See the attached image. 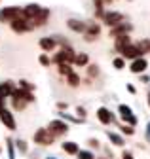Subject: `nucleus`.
<instances>
[{
	"label": "nucleus",
	"instance_id": "1",
	"mask_svg": "<svg viewBox=\"0 0 150 159\" xmlns=\"http://www.w3.org/2000/svg\"><path fill=\"white\" fill-rule=\"evenodd\" d=\"M23 17V11L19 8H15V6H8V8H2L0 10V21L6 23V21H15V19H19Z\"/></svg>",
	"mask_w": 150,
	"mask_h": 159
},
{
	"label": "nucleus",
	"instance_id": "2",
	"mask_svg": "<svg viewBox=\"0 0 150 159\" xmlns=\"http://www.w3.org/2000/svg\"><path fill=\"white\" fill-rule=\"evenodd\" d=\"M34 142L36 144H42V146H48L53 142V134L48 131V129H38L34 133Z\"/></svg>",
	"mask_w": 150,
	"mask_h": 159
},
{
	"label": "nucleus",
	"instance_id": "3",
	"mask_svg": "<svg viewBox=\"0 0 150 159\" xmlns=\"http://www.w3.org/2000/svg\"><path fill=\"white\" fill-rule=\"evenodd\" d=\"M12 29L15 32H27V30L32 29V23L25 17H19V19H15V21H12Z\"/></svg>",
	"mask_w": 150,
	"mask_h": 159
},
{
	"label": "nucleus",
	"instance_id": "4",
	"mask_svg": "<svg viewBox=\"0 0 150 159\" xmlns=\"http://www.w3.org/2000/svg\"><path fill=\"white\" fill-rule=\"evenodd\" d=\"M120 116H122V119L124 121H127L129 123V127H133L135 123H137V117L133 116V112H131V108L129 106H125V104H120Z\"/></svg>",
	"mask_w": 150,
	"mask_h": 159
},
{
	"label": "nucleus",
	"instance_id": "5",
	"mask_svg": "<svg viewBox=\"0 0 150 159\" xmlns=\"http://www.w3.org/2000/svg\"><path fill=\"white\" fill-rule=\"evenodd\" d=\"M0 121H2L10 131H13V129H15V119H13V114H12L10 110H6V108L0 110Z\"/></svg>",
	"mask_w": 150,
	"mask_h": 159
},
{
	"label": "nucleus",
	"instance_id": "6",
	"mask_svg": "<svg viewBox=\"0 0 150 159\" xmlns=\"http://www.w3.org/2000/svg\"><path fill=\"white\" fill-rule=\"evenodd\" d=\"M105 23L106 25H110V27H116V25H120L122 21H124V15L122 13H118V11H108V13H105Z\"/></svg>",
	"mask_w": 150,
	"mask_h": 159
},
{
	"label": "nucleus",
	"instance_id": "7",
	"mask_svg": "<svg viewBox=\"0 0 150 159\" xmlns=\"http://www.w3.org/2000/svg\"><path fill=\"white\" fill-rule=\"evenodd\" d=\"M70 61H74V55L70 49H61L57 55H55V63L57 65H68Z\"/></svg>",
	"mask_w": 150,
	"mask_h": 159
},
{
	"label": "nucleus",
	"instance_id": "8",
	"mask_svg": "<svg viewBox=\"0 0 150 159\" xmlns=\"http://www.w3.org/2000/svg\"><path fill=\"white\" fill-rule=\"evenodd\" d=\"M120 53H122V59H124V61H125V59H133V61H135V59H139V57H141L139 49H137L135 46H131V44H129V46H125Z\"/></svg>",
	"mask_w": 150,
	"mask_h": 159
},
{
	"label": "nucleus",
	"instance_id": "9",
	"mask_svg": "<svg viewBox=\"0 0 150 159\" xmlns=\"http://www.w3.org/2000/svg\"><path fill=\"white\" fill-rule=\"evenodd\" d=\"M146 66H148L146 59L139 57V59H135V61H133V65H131V72H133V74H141V72L146 70Z\"/></svg>",
	"mask_w": 150,
	"mask_h": 159
},
{
	"label": "nucleus",
	"instance_id": "10",
	"mask_svg": "<svg viewBox=\"0 0 150 159\" xmlns=\"http://www.w3.org/2000/svg\"><path fill=\"white\" fill-rule=\"evenodd\" d=\"M49 129L53 133H67L68 131V127H67V123L63 121V119H53V121L49 123Z\"/></svg>",
	"mask_w": 150,
	"mask_h": 159
},
{
	"label": "nucleus",
	"instance_id": "11",
	"mask_svg": "<svg viewBox=\"0 0 150 159\" xmlns=\"http://www.w3.org/2000/svg\"><path fill=\"white\" fill-rule=\"evenodd\" d=\"M131 30V27L129 25H124V23H120V25H116L114 29H112V36H114V38H120V36H127V32Z\"/></svg>",
	"mask_w": 150,
	"mask_h": 159
},
{
	"label": "nucleus",
	"instance_id": "12",
	"mask_svg": "<svg viewBox=\"0 0 150 159\" xmlns=\"http://www.w3.org/2000/svg\"><path fill=\"white\" fill-rule=\"evenodd\" d=\"M97 117H99V121H101V123H105V125H108V123L112 121V116H110V110H108V108H105V106L97 110Z\"/></svg>",
	"mask_w": 150,
	"mask_h": 159
},
{
	"label": "nucleus",
	"instance_id": "13",
	"mask_svg": "<svg viewBox=\"0 0 150 159\" xmlns=\"http://www.w3.org/2000/svg\"><path fill=\"white\" fill-rule=\"evenodd\" d=\"M135 48L139 49V53H141V55H143V53H150V40H148V38L139 40V42L135 44Z\"/></svg>",
	"mask_w": 150,
	"mask_h": 159
},
{
	"label": "nucleus",
	"instance_id": "14",
	"mask_svg": "<svg viewBox=\"0 0 150 159\" xmlns=\"http://www.w3.org/2000/svg\"><path fill=\"white\" fill-rule=\"evenodd\" d=\"M48 17H49V11L42 8V10L38 11V15H36V17H34V25H36V27H40V25H44Z\"/></svg>",
	"mask_w": 150,
	"mask_h": 159
},
{
	"label": "nucleus",
	"instance_id": "15",
	"mask_svg": "<svg viewBox=\"0 0 150 159\" xmlns=\"http://www.w3.org/2000/svg\"><path fill=\"white\" fill-rule=\"evenodd\" d=\"M67 25H68V29L76 30V32H84V30H86V25H84L82 21H76V19H70Z\"/></svg>",
	"mask_w": 150,
	"mask_h": 159
},
{
	"label": "nucleus",
	"instance_id": "16",
	"mask_svg": "<svg viewBox=\"0 0 150 159\" xmlns=\"http://www.w3.org/2000/svg\"><path fill=\"white\" fill-rule=\"evenodd\" d=\"M12 93H13V87H12V84H10V82L0 85V97H2V98H6V97H12Z\"/></svg>",
	"mask_w": 150,
	"mask_h": 159
},
{
	"label": "nucleus",
	"instance_id": "17",
	"mask_svg": "<svg viewBox=\"0 0 150 159\" xmlns=\"http://www.w3.org/2000/svg\"><path fill=\"white\" fill-rule=\"evenodd\" d=\"M63 150H65L67 153H70V155H74V153L80 152V150H78V144H74V142H63Z\"/></svg>",
	"mask_w": 150,
	"mask_h": 159
},
{
	"label": "nucleus",
	"instance_id": "18",
	"mask_svg": "<svg viewBox=\"0 0 150 159\" xmlns=\"http://www.w3.org/2000/svg\"><path fill=\"white\" fill-rule=\"evenodd\" d=\"M108 140H112V144H116V146H124L125 144L124 138L120 134H116V133H108Z\"/></svg>",
	"mask_w": 150,
	"mask_h": 159
},
{
	"label": "nucleus",
	"instance_id": "19",
	"mask_svg": "<svg viewBox=\"0 0 150 159\" xmlns=\"http://www.w3.org/2000/svg\"><path fill=\"white\" fill-rule=\"evenodd\" d=\"M125 46H129V38H127V36H120V38H116V49H118V51H122Z\"/></svg>",
	"mask_w": 150,
	"mask_h": 159
},
{
	"label": "nucleus",
	"instance_id": "20",
	"mask_svg": "<svg viewBox=\"0 0 150 159\" xmlns=\"http://www.w3.org/2000/svg\"><path fill=\"white\" fill-rule=\"evenodd\" d=\"M53 46H55V40H51V38H42V40H40V48L46 49V51L51 49Z\"/></svg>",
	"mask_w": 150,
	"mask_h": 159
},
{
	"label": "nucleus",
	"instance_id": "21",
	"mask_svg": "<svg viewBox=\"0 0 150 159\" xmlns=\"http://www.w3.org/2000/svg\"><path fill=\"white\" fill-rule=\"evenodd\" d=\"M74 63H76L78 66H84V65H87V55H86V53H80V55H76V57H74Z\"/></svg>",
	"mask_w": 150,
	"mask_h": 159
},
{
	"label": "nucleus",
	"instance_id": "22",
	"mask_svg": "<svg viewBox=\"0 0 150 159\" xmlns=\"http://www.w3.org/2000/svg\"><path fill=\"white\" fill-rule=\"evenodd\" d=\"M67 78H68V85H70V87H76V85L80 84V78L74 74V72H72V74H68Z\"/></svg>",
	"mask_w": 150,
	"mask_h": 159
},
{
	"label": "nucleus",
	"instance_id": "23",
	"mask_svg": "<svg viewBox=\"0 0 150 159\" xmlns=\"http://www.w3.org/2000/svg\"><path fill=\"white\" fill-rule=\"evenodd\" d=\"M59 74H63V76H68V74H72V68H70V65H59Z\"/></svg>",
	"mask_w": 150,
	"mask_h": 159
},
{
	"label": "nucleus",
	"instance_id": "24",
	"mask_svg": "<svg viewBox=\"0 0 150 159\" xmlns=\"http://www.w3.org/2000/svg\"><path fill=\"white\" fill-rule=\"evenodd\" d=\"M112 65H114V68H118V70H122V68L125 66V61H124V59H122V57H118V59H114V63H112Z\"/></svg>",
	"mask_w": 150,
	"mask_h": 159
},
{
	"label": "nucleus",
	"instance_id": "25",
	"mask_svg": "<svg viewBox=\"0 0 150 159\" xmlns=\"http://www.w3.org/2000/svg\"><path fill=\"white\" fill-rule=\"evenodd\" d=\"M25 104H27L25 101H21V98H15V97H13V106H15L17 110H23V108H25Z\"/></svg>",
	"mask_w": 150,
	"mask_h": 159
},
{
	"label": "nucleus",
	"instance_id": "26",
	"mask_svg": "<svg viewBox=\"0 0 150 159\" xmlns=\"http://www.w3.org/2000/svg\"><path fill=\"white\" fill-rule=\"evenodd\" d=\"M78 159H95L91 152H78Z\"/></svg>",
	"mask_w": 150,
	"mask_h": 159
},
{
	"label": "nucleus",
	"instance_id": "27",
	"mask_svg": "<svg viewBox=\"0 0 150 159\" xmlns=\"http://www.w3.org/2000/svg\"><path fill=\"white\" fill-rule=\"evenodd\" d=\"M19 85H21V89H25V91H30V89H32V85H30L29 82H25V80H21Z\"/></svg>",
	"mask_w": 150,
	"mask_h": 159
},
{
	"label": "nucleus",
	"instance_id": "28",
	"mask_svg": "<svg viewBox=\"0 0 150 159\" xmlns=\"http://www.w3.org/2000/svg\"><path fill=\"white\" fill-rule=\"evenodd\" d=\"M8 152H10V159H15V153H13V142L8 140Z\"/></svg>",
	"mask_w": 150,
	"mask_h": 159
},
{
	"label": "nucleus",
	"instance_id": "29",
	"mask_svg": "<svg viewBox=\"0 0 150 159\" xmlns=\"http://www.w3.org/2000/svg\"><path fill=\"white\" fill-rule=\"evenodd\" d=\"M38 61H40V65H44V66H48V65H49V59H48V55H40V59H38Z\"/></svg>",
	"mask_w": 150,
	"mask_h": 159
},
{
	"label": "nucleus",
	"instance_id": "30",
	"mask_svg": "<svg viewBox=\"0 0 150 159\" xmlns=\"http://www.w3.org/2000/svg\"><path fill=\"white\" fill-rule=\"evenodd\" d=\"M122 131H124L125 134H133V133H135V131H133V127H129V125H124V127H122Z\"/></svg>",
	"mask_w": 150,
	"mask_h": 159
},
{
	"label": "nucleus",
	"instance_id": "31",
	"mask_svg": "<svg viewBox=\"0 0 150 159\" xmlns=\"http://www.w3.org/2000/svg\"><path fill=\"white\" fill-rule=\"evenodd\" d=\"M17 146H19V150H21V152H27V146H25V142H23V140H17Z\"/></svg>",
	"mask_w": 150,
	"mask_h": 159
},
{
	"label": "nucleus",
	"instance_id": "32",
	"mask_svg": "<svg viewBox=\"0 0 150 159\" xmlns=\"http://www.w3.org/2000/svg\"><path fill=\"white\" fill-rule=\"evenodd\" d=\"M122 159H133V155H131L129 152H124V155H122Z\"/></svg>",
	"mask_w": 150,
	"mask_h": 159
},
{
	"label": "nucleus",
	"instance_id": "33",
	"mask_svg": "<svg viewBox=\"0 0 150 159\" xmlns=\"http://www.w3.org/2000/svg\"><path fill=\"white\" fill-rule=\"evenodd\" d=\"M146 140H148V142H150V123H148V125H146Z\"/></svg>",
	"mask_w": 150,
	"mask_h": 159
},
{
	"label": "nucleus",
	"instance_id": "34",
	"mask_svg": "<svg viewBox=\"0 0 150 159\" xmlns=\"http://www.w3.org/2000/svg\"><path fill=\"white\" fill-rule=\"evenodd\" d=\"M95 74H97V68L91 66V68H89V76H95Z\"/></svg>",
	"mask_w": 150,
	"mask_h": 159
},
{
	"label": "nucleus",
	"instance_id": "35",
	"mask_svg": "<svg viewBox=\"0 0 150 159\" xmlns=\"http://www.w3.org/2000/svg\"><path fill=\"white\" fill-rule=\"evenodd\" d=\"M2 108H4V98L0 97V110H2Z\"/></svg>",
	"mask_w": 150,
	"mask_h": 159
},
{
	"label": "nucleus",
	"instance_id": "36",
	"mask_svg": "<svg viewBox=\"0 0 150 159\" xmlns=\"http://www.w3.org/2000/svg\"><path fill=\"white\" fill-rule=\"evenodd\" d=\"M51 159H53V157H51Z\"/></svg>",
	"mask_w": 150,
	"mask_h": 159
}]
</instances>
